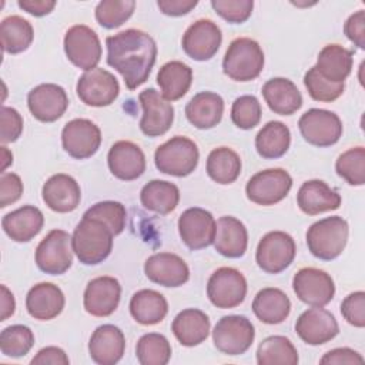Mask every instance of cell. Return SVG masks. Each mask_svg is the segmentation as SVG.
<instances>
[{"mask_svg":"<svg viewBox=\"0 0 365 365\" xmlns=\"http://www.w3.org/2000/svg\"><path fill=\"white\" fill-rule=\"evenodd\" d=\"M107 63L117 70L128 90L144 84L157 58L154 38L138 29H127L106 38Z\"/></svg>","mask_w":365,"mask_h":365,"instance_id":"1","label":"cell"},{"mask_svg":"<svg viewBox=\"0 0 365 365\" xmlns=\"http://www.w3.org/2000/svg\"><path fill=\"white\" fill-rule=\"evenodd\" d=\"M113 237L103 221L83 215L71 235L73 251L81 264L97 265L111 254Z\"/></svg>","mask_w":365,"mask_h":365,"instance_id":"2","label":"cell"},{"mask_svg":"<svg viewBox=\"0 0 365 365\" xmlns=\"http://www.w3.org/2000/svg\"><path fill=\"white\" fill-rule=\"evenodd\" d=\"M348 234L349 227L346 220L332 215L314 222L308 228L305 238L308 250L314 257L322 261H332L345 250Z\"/></svg>","mask_w":365,"mask_h":365,"instance_id":"3","label":"cell"},{"mask_svg":"<svg viewBox=\"0 0 365 365\" xmlns=\"http://www.w3.org/2000/svg\"><path fill=\"white\" fill-rule=\"evenodd\" d=\"M264 61V51L255 40L238 37L230 43L224 54L222 70L231 80L251 81L261 74Z\"/></svg>","mask_w":365,"mask_h":365,"instance_id":"4","label":"cell"},{"mask_svg":"<svg viewBox=\"0 0 365 365\" xmlns=\"http://www.w3.org/2000/svg\"><path fill=\"white\" fill-rule=\"evenodd\" d=\"M198 147L197 144L184 135H174L161 145L157 147L154 153V163L160 173L187 177L198 165Z\"/></svg>","mask_w":365,"mask_h":365,"instance_id":"5","label":"cell"},{"mask_svg":"<svg viewBox=\"0 0 365 365\" xmlns=\"http://www.w3.org/2000/svg\"><path fill=\"white\" fill-rule=\"evenodd\" d=\"M255 338L252 322L244 315H225L214 327L215 348L225 355H241L250 349Z\"/></svg>","mask_w":365,"mask_h":365,"instance_id":"6","label":"cell"},{"mask_svg":"<svg viewBox=\"0 0 365 365\" xmlns=\"http://www.w3.org/2000/svg\"><path fill=\"white\" fill-rule=\"evenodd\" d=\"M292 187V177L284 168H267L254 174L247 185V198L258 205H274L282 201Z\"/></svg>","mask_w":365,"mask_h":365,"instance_id":"7","label":"cell"},{"mask_svg":"<svg viewBox=\"0 0 365 365\" xmlns=\"http://www.w3.org/2000/svg\"><path fill=\"white\" fill-rule=\"evenodd\" d=\"M297 254L294 238L284 231H269L258 242L255 261L267 274H279L287 269Z\"/></svg>","mask_w":365,"mask_h":365,"instance_id":"8","label":"cell"},{"mask_svg":"<svg viewBox=\"0 0 365 365\" xmlns=\"http://www.w3.org/2000/svg\"><path fill=\"white\" fill-rule=\"evenodd\" d=\"M71 235L64 230H51L36 248L37 267L50 275L64 274L73 264Z\"/></svg>","mask_w":365,"mask_h":365,"instance_id":"9","label":"cell"},{"mask_svg":"<svg viewBox=\"0 0 365 365\" xmlns=\"http://www.w3.org/2000/svg\"><path fill=\"white\" fill-rule=\"evenodd\" d=\"M247 279L232 267L215 269L207 282V297L211 304L221 309L235 308L245 299Z\"/></svg>","mask_w":365,"mask_h":365,"instance_id":"10","label":"cell"},{"mask_svg":"<svg viewBox=\"0 0 365 365\" xmlns=\"http://www.w3.org/2000/svg\"><path fill=\"white\" fill-rule=\"evenodd\" d=\"M298 128L304 140L315 147H331L342 135V121L334 111L309 108L298 120Z\"/></svg>","mask_w":365,"mask_h":365,"instance_id":"11","label":"cell"},{"mask_svg":"<svg viewBox=\"0 0 365 365\" xmlns=\"http://www.w3.org/2000/svg\"><path fill=\"white\" fill-rule=\"evenodd\" d=\"M67 58L78 68L88 71L101 60V43L97 33L86 24L71 26L64 36Z\"/></svg>","mask_w":365,"mask_h":365,"instance_id":"12","label":"cell"},{"mask_svg":"<svg viewBox=\"0 0 365 365\" xmlns=\"http://www.w3.org/2000/svg\"><path fill=\"white\" fill-rule=\"evenodd\" d=\"M292 289L299 301L311 307H325L335 295L332 277L318 268L305 267L292 278Z\"/></svg>","mask_w":365,"mask_h":365,"instance_id":"13","label":"cell"},{"mask_svg":"<svg viewBox=\"0 0 365 365\" xmlns=\"http://www.w3.org/2000/svg\"><path fill=\"white\" fill-rule=\"evenodd\" d=\"M78 98L91 107H106L120 94L118 80L110 71L96 67L80 76L76 87Z\"/></svg>","mask_w":365,"mask_h":365,"instance_id":"14","label":"cell"},{"mask_svg":"<svg viewBox=\"0 0 365 365\" xmlns=\"http://www.w3.org/2000/svg\"><path fill=\"white\" fill-rule=\"evenodd\" d=\"M222 41V33L210 19H198L182 34L184 53L195 61H207L215 56Z\"/></svg>","mask_w":365,"mask_h":365,"instance_id":"15","label":"cell"},{"mask_svg":"<svg viewBox=\"0 0 365 365\" xmlns=\"http://www.w3.org/2000/svg\"><path fill=\"white\" fill-rule=\"evenodd\" d=\"M61 144L73 158H90L100 148L101 131L91 120L74 118L63 127Z\"/></svg>","mask_w":365,"mask_h":365,"instance_id":"16","label":"cell"},{"mask_svg":"<svg viewBox=\"0 0 365 365\" xmlns=\"http://www.w3.org/2000/svg\"><path fill=\"white\" fill-rule=\"evenodd\" d=\"M143 107L140 130L148 137L165 134L174 121V107L154 88H147L138 94Z\"/></svg>","mask_w":365,"mask_h":365,"instance_id":"17","label":"cell"},{"mask_svg":"<svg viewBox=\"0 0 365 365\" xmlns=\"http://www.w3.org/2000/svg\"><path fill=\"white\" fill-rule=\"evenodd\" d=\"M27 107L34 118L41 123L57 121L68 107L66 90L54 83L38 84L27 94Z\"/></svg>","mask_w":365,"mask_h":365,"instance_id":"18","label":"cell"},{"mask_svg":"<svg viewBox=\"0 0 365 365\" xmlns=\"http://www.w3.org/2000/svg\"><path fill=\"white\" fill-rule=\"evenodd\" d=\"M178 232L190 250H202L214 244L215 220L212 214L200 207L187 208L178 218Z\"/></svg>","mask_w":365,"mask_h":365,"instance_id":"19","label":"cell"},{"mask_svg":"<svg viewBox=\"0 0 365 365\" xmlns=\"http://www.w3.org/2000/svg\"><path fill=\"white\" fill-rule=\"evenodd\" d=\"M295 332L308 345H322L338 335L339 325L329 311L312 307L298 317Z\"/></svg>","mask_w":365,"mask_h":365,"instance_id":"20","label":"cell"},{"mask_svg":"<svg viewBox=\"0 0 365 365\" xmlns=\"http://www.w3.org/2000/svg\"><path fill=\"white\" fill-rule=\"evenodd\" d=\"M145 277L158 285L177 288L190 279V268L187 262L173 252H157L144 262Z\"/></svg>","mask_w":365,"mask_h":365,"instance_id":"21","label":"cell"},{"mask_svg":"<svg viewBox=\"0 0 365 365\" xmlns=\"http://www.w3.org/2000/svg\"><path fill=\"white\" fill-rule=\"evenodd\" d=\"M121 298V285L117 278L103 275L93 278L86 289L83 297L84 309L93 317H108L111 315Z\"/></svg>","mask_w":365,"mask_h":365,"instance_id":"22","label":"cell"},{"mask_svg":"<svg viewBox=\"0 0 365 365\" xmlns=\"http://www.w3.org/2000/svg\"><path fill=\"white\" fill-rule=\"evenodd\" d=\"M107 164L114 177L123 181H133L145 171V155L133 141L120 140L114 143L107 154Z\"/></svg>","mask_w":365,"mask_h":365,"instance_id":"23","label":"cell"},{"mask_svg":"<svg viewBox=\"0 0 365 365\" xmlns=\"http://www.w3.org/2000/svg\"><path fill=\"white\" fill-rule=\"evenodd\" d=\"M125 351V336L123 331L113 325L104 324L94 329L88 341L90 358L98 365L117 364Z\"/></svg>","mask_w":365,"mask_h":365,"instance_id":"24","label":"cell"},{"mask_svg":"<svg viewBox=\"0 0 365 365\" xmlns=\"http://www.w3.org/2000/svg\"><path fill=\"white\" fill-rule=\"evenodd\" d=\"M44 204L60 214L74 211L81 200L78 182L68 174L58 173L51 175L41 190Z\"/></svg>","mask_w":365,"mask_h":365,"instance_id":"25","label":"cell"},{"mask_svg":"<svg viewBox=\"0 0 365 365\" xmlns=\"http://www.w3.org/2000/svg\"><path fill=\"white\" fill-rule=\"evenodd\" d=\"M63 291L53 282H38L31 287L26 297V308L30 317L48 321L58 317L64 308Z\"/></svg>","mask_w":365,"mask_h":365,"instance_id":"26","label":"cell"},{"mask_svg":"<svg viewBox=\"0 0 365 365\" xmlns=\"http://www.w3.org/2000/svg\"><path fill=\"white\" fill-rule=\"evenodd\" d=\"M341 195L322 180H308L302 182L297 194V204L307 215H318L325 211L338 210Z\"/></svg>","mask_w":365,"mask_h":365,"instance_id":"27","label":"cell"},{"mask_svg":"<svg viewBox=\"0 0 365 365\" xmlns=\"http://www.w3.org/2000/svg\"><path fill=\"white\" fill-rule=\"evenodd\" d=\"M247 245L248 232L238 218L224 215L215 221V251L227 258H240L245 254Z\"/></svg>","mask_w":365,"mask_h":365,"instance_id":"28","label":"cell"},{"mask_svg":"<svg viewBox=\"0 0 365 365\" xmlns=\"http://www.w3.org/2000/svg\"><path fill=\"white\" fill-rule=\"evenodd\" d=\"M43 225L44 215L34 205H23L1 220L4 232L16 242H29L41 231Z\"/></svg>","mask_w":365,"mask_h":365,"instance_id":"29","label":"cell"},{"mask_svg":"<svg viewBox=\"0 0 365 365\" xmlns=\"http://www.w3.org/2000/svg\"><path fill=\"white\" fill-rule=\"evenodd\" d=\"M210 325V318L204 311L187 308L175 315L171 324V331L181 345L197 346L207 339Z\"/></svg>","mask_w":365,"mask_h":365,"instance_id":"30","label":"cell"},{"mask_svg":"<svg viewBox=\"0 0 365 365\" xmlns=\"http://www.w3.org/2000/svg\"><path fill=\"white\" fill-rule=\"evenodd\" d=\"M262 96L269 110L279 115H291L302 106V96L289 78L275 77L268 80L262 86Z\"/></svg>","mask_w":365,"mask_h":365,"instance_id":"31","label":"cell"},{"mask_svg":"<svg viewBox=\"0 0 365 365\" xmlns=\"http://www.w3.org/2000/svg\"><path fill=\"white\" fill-rule=\"evenodd\" d=\"M224 114V100L212 91L197 93L185 106L187 120L200 130L215 127Z\"/></svg>","mask_w":365,"mask_h":365,"instance_id":"32","label":"cell"},{"mask_svg":"<svg viewBox=\"0 0 365 365\" xmlns=\"http://www.w3.org/2000/svg\"><path fill=\"white\" fill-rule=\"evenodd\" d=\"M252 312L264 324H281L291 312V301L279 288H262L254 297Z\"/></svg>","mask_w":365,"mask_h":365,"instance_id":"33","label":"cell"},{"mask_svg":"<svg viewBox=\"0 0 365 365\" xmlns=\"http://www.w3.org/2000/svg\"><path fill=\"white\" fill-rule=\"evenodd\" d=\"M352 51L339 44H327L319 51L315 68L331 83H344L352 71Z\"/></svg>","mask_w":365,"mask_h":365,"instance_id":"34","label":"cell"},{"mask_svg":"<svg viewBox=\"0 0 365 365\" xmlns=\"http://www.w3.org/2000/svg\"><path fill=\"white\" fill-rule=\"evenodd\" d=\"M192 83V68L182 61L173 60L163 64L157 73V84L167 101L180 100Z\"/></svg>","mask_w":365,"mask_h":365,"instance_id":"35","label":"cell"},{"mask_svg":"<svg viewBox=\"0 0 365 365\" xmlns=\"http://www.w3.org/2000/svg\"><path fill=\"white\" fill-rule=\"evenodd\" d=\"M168 312V304L155 289H140L130 299V314L141 325H155Z\"/></svg>","mask_w":365,"mask_h":365,"instance_id":"36","label":"cell"},{"mask_svg":"<svg viewBox=\"0 0 365 365\" xmlns=\"http://www.w3.org/2000/svg\"><path fill=\"white\" fill-rule=\"evenodd\" d=\"M140 201L145 210L165 215L177 208L180 190L170 181L151 180L141 188Z\"/></svg>","mask_w":365,"mask_h":365,"instance_id":"37","label":"cell"},{"mask_svg":"<svg viewBox=\"0 0 365 365\" xmlns=\"http://www.w3.org/2000/svg\"><path fill=\"white\" fill-rule=\"evenodd\" d=\"M291 144V131L281 121H268L255 135L257 153L267 160L282 157Z\"/></svg>","mask_w":365,"mask_h":365,"instance_id":"38","label":"cell"},{"mask_svg":"<svg viewBox=\"0 0 365 365\" xmlns=\"http://www.w3.org/2000/svg\"><path fill=\"white\" fill-rule=\"evenodd\" d=\"M0 38L4 53L19 54L30 47L34 38V30L29 20L23 19L21 16L13 14L1 20Z\"/></svg>","mask_w":365,"mask_h":365,"instance_id":"39","label":"cell"},{"mask_svg":"<svg viewBox=\"0 0 365 365\" xmlns=\"http://www.w3.org/2000/svg\"><path fill=\"white\" fill-rule=\"evenodd\" d=\"M241 173V158L230 147H217L207 157V174L217 184H231Z\"/></svg>","mask_w":365,"mask_h":365,"instance_id":"40","label":"cell"},{"mask_svg":"<svg viewBox=\"0 0 365 365\" xmlns=\"http://www.w3.org/2000/svg\"><path fill=\"white\" fill-rule=\"evenodd\" d=\"M298 359L297 348L282 335L265 338L257 349V362L259 365H297Z\"/></svg>","mask_w":365,"mask_h":365,"instance_id":"41","label":"cell"},{"mask_svg":"<svg viewBox=\"0 0 365 365\" xmlns=\"http://www.w3.org/2000/svg\"><path fill=\"white\" fill-rule=\"evenodd\" d=\"M135 356L141 365H165L171 358V345L164 335L148 332L138 339Z\"/></svg>","mask_w":365,"mask_h":365,"instance_id":"42","label":"cell"},{"mask_svg":"<svg viewBox=\"0 0 365 365\" xmlns=\"http://www.w3.org/2000/svg\"><path fill=\"white\" fill-rule=\"evenodd\" d=\"M34 345L33 331L21 324L6 327L0 334L1 354L10 358H20L29 354Z\"/></svg>","mask_w":365,"mask_h":365,"instance_id":"43","label":"cell"},{"mask_svg":"<svg viewBox=\"0 0 365 365\" xmlns=\"http://www.w3.org/2000/svg\"><path fill=\"white\" fill-rule=\"evenodd\" d=\"M335 170L349 185H364L365 182V148L362 145L344 151L335 163Z\"/></svg>","mask_w":365,"mask_h":365,"instance_id":"44","label":"cell"},{"mask_svg":"<svg viewBox=\"0 0 365 365\" xmlns=\"http://www.w3.org/2000/svg\"><path fill=\"white\" fill-rule=\"evenodd\" d=\"M134 0H103L96 7V20L104 29H117L134 13Z\"/></svg>","mask_w":365,"mask_h":365,"instance_id":"45","label":"cell"},{"mask_svg":"<svg viewBox=\"0 0 365 365\" xmlns=\"http://www.w3.org/2000/svg\"><path fill=\"white\" fill-rule=\"evenodd\" d=\"M84 217H91L103 221L114 235H118L125 228L127 211L125 207L118 201H101L91 205Z\"/></svg>","mask_w":365,"mask_h":365,"instance_id":"46","label":"cell"},{"mask_svg":"<svg viewBox=\"0 0 365 365\" xmlns=\"http://www.w3.org/2000/svg\"><path fill=\"white\" fill-rule=\"evenodd\" d=\"M304 84L308 90V94L315 101L331 103L339 98L345 90V83H331L325 80L314 67H311L304 76Z\"/></svg>","mask_w":365,"mask_h":365,"instance_id":"47","label":"cell"},{"mask_svg":"<svg viewBox=\"0 0 365 365\" xmlns=\"http://www.w3.org/2000/svg\"><path fill=\"white\" fill-rule=\"evenodd\" d=\"M262 108L255 96H240L231 107V120L241 130H251L261 121Z\"/></svg>","mask_w":365,"mask_h":365,"instance_id":"48","label":"cell"},{"mask_svg":"<svg viewBox=\"0 0 365 365\" xmlns=\"http://www.w3.org/2000/svg\"><path fill=\"white\" fill-rule=\"evenodd\" d=\"M211 7L228 23H244L250 19L254 1L252 0H212Z\"/></svg>","mask_w":365,"mask_h":365,"instance_id":"49","label":"cell"},{"mask_svg":"<svg viewBox=\"0 0 365 365\" xmlns=\"http://www.w3.org/2000/svg\"><path fill=\"white\" fill-rule=\"evenodd\" d=\"M341 314L348 324L356 328H364L365 327V292L355 291L346 295L341 302Z\"/></svg>","mask_w":365,"mask_h":365,"instance_id":"50","label":"cell"},{"mask_svg":"<svg viewBox=\"0 0 365 365\" xmlns=\"http://www.w3.org/2000/svg\"><path fill=\"white\" fill-rule=\"evenodd\" d=\"M1 120V131H0V140L3 144L14 143L23 133V117L21 114L13 108L3 106L0 113Z\"/></svg>","mask_w":365,"mask_h":365,"instance_id":"51","label":"cell"},{"mask_svg":"<svg viewBox=\"0 0 365 365\" xmlns=\"http://www.w3.org/2000/svg\"><path fill=\"white\" fill-rule=\"evenodd\" d=\"M23 194L21 178L14 173H1L0 177V207L6 208L7 205L16 202Z\"/></svg>","mask_w":365,"mask_h":365,"instance_id":"52","label":"cell"},{"mask_svg":"<svg viewBox=\"0 0 365 365\" xmlns=\"http://www.w3.org/2000/svg\"><path fill=\"white\" fill-rule=\"evenodd\" d=\"M345 36L361 50L365 48V11L352 13L344 24Z\"/></svg>","mask_w":365,"mask_h":365,"instance_id":"53","label":"cell"},{"mask_svg":"<svg viewBox=\"0 0 365 365\" xmlns=\"http://www.w3.org/2000/svg\"><path fill=\"white\" fill-rule=\"evenodd\" d=\"M319 364L322 365H355V364H364V358L359 352L351 349V348H335L324 354V356L319 359Z\"/></svg>","mask_w":365,"mask_h":365,"instance_id":"54","label":"cell"},{"mask_svg":"<svg viewBox=\"0 0 365 365\" xmlns=\"http://www.w3.org/2000/svg\"><path fill=\"white\" fill-rule=\"evenodd\" d=\"M33 365H68L67 354L58 346H46L40 349L31 359Z\"/></svg>","mask_w":365,"mask_h":365,"instance_id":"55","label":"cell"},{"mask_svg":"<svg viewBox=\"0 0 365 365\" xmlns=\"http://www.w3.org/2000/svg\"><path fill=\"white\" fill-rule=\"evenodd\" d=\"M198 4L197 0H158L157 6L161 13L173 17L190 13Z\"/></svg>","mask_w":365,"mask_h":365,"instance_id":"56","label":"cell"},{"mask_svg":"<svg viewBox=\"0 0 365 365\" xmlns=\"http://www.w3.org/2000/svg\"><path fill=\"white\" fill-rule=\"evenodd\" d=\"M17 4L20 9L36 17L46 16L56 7L54 0H19Z\"/></svg>","mask_w":365,"mask_h":365,"instance_id":"57","label":"cell"},{"mask_svg":"<svg viewBox=\"0 0 365 365\" xmlns=\"http://www.w3.org/2000/svg\"><path fill=\"white\" fill-rule=\"evenodd\" d=\"M0 289H1V315H0V321H6L9 317H11L14 314L16 301H14V297H13L11 291L6 285H1Z\"/></svg>","mask_w":365,"mask_h":365,"instance_id":"58","label":"cell"},{"mask_svg":"<svg viewBox=\"0 0 365 365\" xmlns=\"http://www.w3.org/2000/svg\"><path fill=\"white\" fill-rule=\"evenodd\" d=\"M13 163V154L7 150L6 145H1V173Z\"/></svg>","mask_w":365,"mask_h":365,"instance_id":"59","label":"cell"}]
</instances>
